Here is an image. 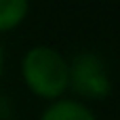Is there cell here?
<instances>
[{
	"mask_svg": "<svg viewBox=\"0 0 120 120\" xmlns=\"http://www.w3.org/2000/svg\"><path fill=\"white\" fill-rule=\"evenodd\" d=\"M23 78L36 95L53 99L68 89L70 65L55 49L34 46L23 59Z\"/></svg>",
	"mask_w": 120,
	"mask_h": 120,
	"instance_id": "1",
	"label": "cell"
},
{
	"mask_svg": "<svg viewBox=\"0 0 120 120\" xmlns=\"http://www.w3.org/2000/svg\"><path fill=\"white\" fill-rule=\"evenodd\" d=\"M72 89L86 99H103L110 93V78L95 53H80L70 65Z\"/></svg>",
	"mask_w": 120,
	"mask_h": 120,
	"instance_id": "2",
	"label": "cell"
},
{
	"mask_svg": "<svg viewBox=\"0 0 120 120\" xmlns=\"http://www.w3.org/2000/svg\"><path fill=\"white\" fill-rule=\"evenodd\" d=\"M40 120H97L93 112L78 101H57L53 103Z\"/></svg>",
	"mask_w": 120,
	"mask_h": 120,
	"instance_id": "3",
	"label": "cell"
},
{
	"mask_svg": "<svg viewBox=\"0 0 120 120\" xmlns=\"http://www.w3.org/2000/svg\"><path fill=\"white\" fill-rule=\"evenodd\" d=\"M27 15L25 0H0V32L13 30Z\"/></svg>",
	"mask_w": 120,
	"mask_h": 120,
	"instance_id": "4",
	"label": "cell"
},
{
	"mask_svg": "<svg viewBox=\"0 0 120 120\" xmlns=\"http://www.w3.org/2000/svg\"><path fill=\"white\" fill-rule=\"evenodd\" d=\"M2 61L4 59H2V46H0V76H2Z\"/></svg>",
	"mask_w": 120,
	"mask_h": 120,
	"instance_id": "5",
	"label": "cell"
}]
</instances>
